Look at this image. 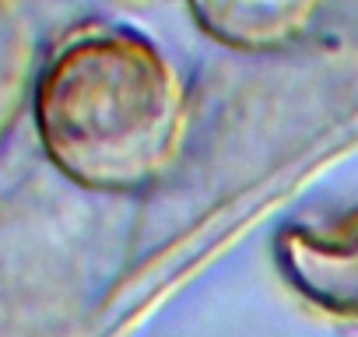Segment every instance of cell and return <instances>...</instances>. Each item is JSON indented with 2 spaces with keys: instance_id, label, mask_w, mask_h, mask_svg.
<instances>
[{
  "instance_id": "cell-3",
  "label": "cell",
  "mask_w": 358,
  "mask_h": 337,
  "mask_svg": "<svg viewBox=\"0 0 358 337\" xmlns=\"http://www.w3.org/2000/svg\"><path fill=\"white\" fill-rule=\"evenodd\" d=\"M85 18L88 11L74 0H0V144L32 109L53 46Z\"/></svg>"
},
{
  "instance_id": "cell-5",
  "label": "cell",
  "mask_w": 358,
  "mask_h": 337,
  "mask_svg": "<svg viewBox=\"0 0 358 337\" xmlns=\"http://www.w3.org/2000/svg\"><path fill=\"white\" fill-rule=\"evenodd\" d=\"M194 25L218 46L264 57L299 43L320 18L323 0H183Z\"/></svg>"
},
{
  "instance_id": "cell-6",
  "label": "cell",
  "mask_w": 358,
  "mask_h": 337,
  "mask_svg": "<svg viewBox=\"0 0 358 337\" xmlns=\"http://www.w3.org/2000/svg\"><path fill=\"white\" fill-rule=\"evenodd\" d=\"M127 4H144V0H127Z\"/></svg>"
},
{
  "instance_id": "cell-4",
  "label": "cell",
  "mask_w": 358,
  "mask_h": 337,
  "mask_svg": "<svg viewBox=\"0 0 358 337\" xmlns=\"http://www.w3.org/2000/svg\"><path fill=\"white\" fill-rule=\"evenodd\" d=\"M278 267L313 306L358 320V211L334 229H285Z\"/></svg>"
},
{
  "instance_id": "cell-1",
  "label": "cell",
  "mask_w": 358,
  "mask_h": 337,
  "mask_svg": "<svg viewBox=\"0 0 358 337\" xmlns=\"http://www.w3.org/2000/svg\"><path fill=\"white\" fill-rule=\"evenodd\" d=\"M29 113L46 162L74 190L127 197L176 165L190 88L137 29L85 18L46 57Z\"/></svg>"
},
{
  "instance_id": "cell-2",
  "label": "cell",
  "mask_w": 358,
  "mask_h": 337,
  "mask_svg": "<svg viewBox=\"0 0 358 337\" xmlns=\"http://www.w3.org/2000/svg\"><path fill=\"white\" fill-rule=\"evenodd\" d=\"M99 288L85 222L32 194L0 201V337H92Z\"/></svg>"
}]
</instances>
